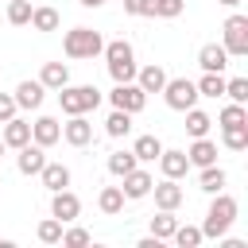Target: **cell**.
I'll return each mask as SVG.
<instances>
[{
	"label": "cell",
	"mask_w": 248,
	"mask_h": 248,
	"mask_svg": "<svg viewBox=\"0 0 248 248\" xmlns=\"http://www.w3.org/2000/svg\"><path fill=\"white\" fill-rule=\"evenodd\" d=\"M105 66H108V74H112V81H136V50H132V43H124V39H116V43H105Z\"/></svg>",
	"instance_id": "1"
},
{
	"label": "cell",
	"mask_w": 248,
	"mask_h": 248,
	"mask_svg": "<svg viewBox=\"0 0 248 248\" xmlns=\"http://www.w3.org/2000/svg\"><path fill=\"white\" fill-rule=\"evenodd\" d=\"M232 221H236V198H229V194L217 190V198H213V205H209V213H205L202 236L217 240V236H225V232L232 229Z\"/></svg>",
	"instance_id": "2"
},
{
	"label": "cell",
	"mask_w": 248,
	"mask_h": 248,
	"mask_svg": "<svg viewBox=\"0 0 248 248\" xmlns=\"http://www.w3.org/2000/svg\"><path fill=\"white\" fill-rule=\"evenodd\" d=\"M62 50H66V58H97L105 50V39L93 27H70L62 39Z\"/></svg>",
	"instance_id": "3"
},
{
	"label": "cell",
	"mask_w": 248,
	"mask_h": 248,
	"mask_svg": "<svg viewBox=\"0 0 248 248\" xmlns=\"http://www.w3.org/2000/svg\"><path fill=\"white\" fill-rule=\"evenodd\" d=\"M58 105H62V112L66 116H78V112H93L97 105H101V89L97 85H62L58 89Z\"/></svg>",
	"instance_id": "4"
},
{
	"label": "cell",
	"mask_w": 248,
	"mask_h": 248,
	"mask_svg": "<svg viewBox=\"0 0 248 248\" xmlns=\"http://www.w3.org/2000/svg\"><path fill=\"white\" fill-rule=\"evenodd\" d=\"M163 97H167V108L186 112V108H194V105H198V85H194L190 78H167Z\"/></svg>",
	"instance_id": "5"
},
{
	"label": "cell",
	"mask_w": 248,
	"mask_h": 248,
	"mask_svg": "<svg viewBox=\"0 0 248 248\" xmlns=\"http://www.w3.org/2000/svg\"><path fill=\"white\" fill-rule=\"evenodd\" d=\"M221 31H225V43H221V46L229 50V58H232V54H236V58H244V54H248V16L232 12V16L225 19V27H221Z\"/></svg>",
	"instance_id": "6"
},
{
	"label": "cell",
	"mask_w": 248,
	"mask_h": 248,
	"mask_svg": "<svg viewBox=\"0 0 248 248\" xmlns=\"http://www.w3.org/2000/svg\"><path fill=\"white\" fill-rule=\"evenodd\" d=\"M108 101H112V108H124V112H143V105H147V93L136 85V81H116V89L108 93Z\"/></svg>",
	"instance_id": "7"
},
{
	"label": "cell",
	"mask_w": 248,
	"mask_h": 248,
	"mask_svg": "<svg viewBox=\"0 0 248 248\" xmlns=\"http://www.w3.org/2000/svg\"><path fill=\"white\" fill-rule=\"evenodd\" d=\"M78 213H81V198L74 190H54L50 194V217H58L62 225H70V221H78Z\"/></svg>",
	"instance_id": "8"
},
{
	"label": "cell",
	"mask_w": 248,
	"mask_h": 248,
	"mask_svg": "<svg viewBox=\"0 0 248 248\" xmlns=\"http://www.w3.org/2000/svg\"><path fill=\"white\" fill-rule=\"evenodd\" d=\"M62 140H66L70 147H85V143L93 140V124L85 120V112H78V116H70V120L62 124Z\"/></svg>",
	"instance_id": "9"
},
{
	"label": "cell",
	"mask_w": 248,
	"mask_h": 248,
	"mask_svg": "<svg viewBox=\"0 0 248 248\" xmlns=\"http://www.w3.org/2000/svg\"><path fill=\"white\" fill-rule=\"evenodd\" d=\"M19 155H16V167H19V174H39L43 170V163H46V147H39L35 140L31 143H23V147H16Z\"/></svg>",
	"instance_id": "10"
},
{
	"label": "cell",
	"mask_w": 248,
	"mask_h": 248,
	"mask_svg": "<svg viewBox=\"0 0 248 248\" xmlns=\"http://www.w3.org/2000/svg\"><path fill=\"white\" fill-rule=\"evenodd\" d=\"M151 194H155V205L159 209H178L182 205V186H178V178H163V182H151Z\"/></svg>",
	"instance_id": "11"
},
{
	"label": "cell",
	"mask_w": 248,
	"mask_h": 248,
	"mask_svg": "<svg viewBox=\"0 0 248 248\" xmlns=\"http://www.w3.org/2000/svg\"><path fill=\"white\" fill-rule=\"evenodd\" d=\"M198 66H202L205 74H225V66H229V50H225L221 43H205V46L198 50Z\"/></svg>",
	"instance_id": "12"
},
{
	"label": "cell",
	"mask_w": 248,
	"mask_h": 248,
	"mask_svg": "<svg viewBox=\"0 0 248 248\" xmlns=\"http://www.w3.org/2000/svg\"><path fill=\"white\" fill-rule=\"evenodd\" d=\"M12 97H16V108H39V105H43V97H46V85L27 78V81H19V85H16V93H12Z\"/></svg>",
	"instance_id": "13"
},
{
	"label": "cell",
	"mask_w": 248,
	"mask_h": 248,
	"mask_svg": "<svg viewBox=\"0 0 248 248\" xmlns=\"http://www.w3.org/2000/svg\"><path fill=\"white\" fill-rule=\"evenodd\" d=\"M31 140H35L39 147H54V143L62 140V124H58L54 116H39V120L31 124Z\"/></svg>",
	"instance_id": "14"
},
{
	"label": "cell",
	"mask_w": 248,
	"mask_h": 248,
	"mask_svg": "<svg viewBox=\"0 0 248 248\" xmlns=\"http://www.w3.org/2000/svg\"><path fill=\"white\" fill-rule=\"evenodd\" d=\"M186 159H190V167H209V163H217V143L209 136H198L186 147Z\"/></svg>",
	"instance_id": "15"
},
{
	"label": "cell",
	"mask_w": 248,
	"mask_h": 248,
	"mask_svg": "<svg viewBox=\"0 0 248 248\" xmlns=\"http://www.w3.org/2000/svg\"><path fill=\"white\" fill-rule=\"evenodd\" d=\"M151 182H155V178H151L147 170L132 167V170L124 174V186H120V190H124V198H132V202H136V198H147V194H151Z\"/></svg>",
	"instance_id": "16"
},
{
	"label": "cell",
	"mask_w": 248,
	"mask_h": 248,
	"mask_svg": "<svg viewBox=\"0 0 248 248\" xmlns=\"http://www.w3.org/2000/svg\"><path fill=\"white\" fill-rule=\"evenodd\" d=\"M159 170H163V178H182L186 170H190V159H186V151H159Z\"/></svg>",
	"instance_id": "17"
},
{
	"label": "cell",
	"mask_w": 248,
	"mask_h": 248,
	"mask_svg": "<svg viewBox=\"0 0 248 248\" xmlns=\"http://www.w3.org/2000/svg\"><path fill=\"white\" fill-rule=\"evenodd\" d=\"M136 85H140L143 93H163V85H167V70L151 62V66L136 70Z\"/></svg>",
	"instance_id": "18"
},
{
	"label": "cell",
	"mask_w": 248,
	"mask_h": 248,
	"mask_svg": "<svg viewBox=\"0 0 248 248\" xmlns=\"http://www.w3.org/2000/svg\"><path fill=\"white\" fill-rule=\"evenodd\" d=\"M0 140H4L8 147H23V143H31V124H27V120H19V116H12V120H4Z\"/></svg>",
	"instance_id": "19"
},
{
	"label": "cell",
	"mask_w": 248,
	"mask_h": 248,
	"mask_svg": "<svg viewBox=\"0 0 248 248\" xmlns=\"http://www.w3.org/2000/svg\"><path fill=\"white\" fill-rule=\"evenodd\" d=\"M39 178H43V186H46L50 194H54V190H66V186H70V167H66V163H43Z\"/></svg>",
	"instance_id": "20"
},
{
	"label": "cell",
	"mask_w": 248,
	"mask_h": 248,
	"mask_svg": "<svg viewBox=\"0 0 248 248\" xmlns=\"http://www.w3.org/2000/svg\"><path fill=\"white\" fill-rule=\"evenodd\" d=\"M39 81H43L46 89H54V93H58V89L70 81V66H66V62H43V74H39Z\"/></svg>",
	"instance_id": "21"
},
{
	"label": "cell",
	"mask_w": 248,
	"mask_h": 248,
	"mask_svg": "<svg viewBox=\"0 0 248 248\" xmlns=\"http://www.w3.org/2000/svg\"><path fill=\"white\" fill-rule=\"evenodd\" d=\"M225 182H229V174L217 167V163H209V167H202V174H198V186L205 190V194H217V190H225Z\"/></svg>",
	"instance_id": "22"
},
{
	"label": "cell",
	"mask_w": 248,
	"mask_h": 248,
	"mask_svg": "<svg viewBox=\"0 0 248 248\" xmlns=\"http://www.w3.org/2000/svg\"><path fill=\"white\" fill-rule=\"evenodd\" d=\"M174 229H178V217H174V209H159V213L151 217V236H159V240H170V236H174Z\"/></svg>",
	"instance_id": "23"
},
{
	"label": "cell",
	"mask_w": 248,
	"mask_h": 248,
	"mask_svg": "<svg viewBox=\"0 0 248 248\" xmlns=\"http://www.w3.org/2000/svg\"><path fill=\"white\" fill-rule=\"evenodd\" d=\"M159 151H163L159 136H140V140L132 143V155H136L140 163H155V159H159Z\"/></svg>",
	"instance_id": "24"
},
{
	"label": "cell",
	"mask_w": 248,
	"mask_h": 248,
	"mask_svg": "<svg viewBox=\"0 0 248 248\" xmlns=\"http://www.w3.org/2000/svg\"><path fill=\"white\" fill-rule=\"evenodd\" d=\"M97 205H101V213L116 217V213L124 209V190H120V186H105V190L97 194Z\"/></svg>",
	"instance_id": "25"
},
{
	"label": "cell",
	"mask_w": 248,
	"mask_h": 248,
	"mask_svg": "<svg viewBox=\"0 0 248 248\" xmlns=\"http://www.w3.org/2000/svg\"><path fill=\"white\" fill-rule=\"evenodd\" d=\"M105 132H108L112 140L128 136V132H132V112H124V108H112V112H108V120H105Z\"/></svg>",
	"instance_id": "26"
},
{
	"label": "cell",
	"mask_w": 248,
	"mask_h": 248,
	"mask_svg": "<svg viewBox=\"0 0 248 248\" xmlns=\"http://www.w3.org/2000/svg\"><path fill=\"white\" fill-rule=\"evenodd\" d=\"M217 124H221V128H236V124H248V105H236V101H229V105L221 108Z\"/></svg>",
	"instance_id": "27"
},
{
	"label": "cell",
	"mask_w": 248,
	"mask_h": 248,
	"mask_svg": "<svg viewBox=\"0 0 248 248\" xmlns=\"http://www.w3.org/2000/svg\"><path fill=\"white\" fill-rule=\"evenodd\" d=\"M209 128H213V120H209V112H202V108H186V132L198 140V136H209Z\"/></svg>",
	"instance_id": "28"
},
{
	"label": "cell",
	"mask_w": 248,
	"mask_h": 248,
	"mask_svg": "<svg viewBox=\"0 0 248 248\" xmlns=\"http://www.w3.org/2000/svg\"><path fill=\"white\" fill-rule=\"evenodd\" d=\"M198 85V97H225V74H202Z\"/></svg>",
	"instance_id": "29"
},
{
	"label": "cell",
	"mask_w": 248,
	"mask_h": 248,
	"mask_svg": "<svg viewBox=\"0 0 248 248\" xmlns=\"http://www.w3.org/2000/svg\"><path fill=\"white\" fill-rule=\"evenodd\" d=\"M31 27L35 31H58V12L54 8H31Z\"/></svg>",
	"instance_id": "30"
},
{
	"label": "cell",
	"mask_w": 248,
	"mask_h": 248,
	"mask_svg": "<svg viewBox=\"0 0 248 248\" xmlns=\"http://www.w3.org/2000/svg\"><path fill=\"white\" fill-rule=\"evenodd\" d=\"M221 140L229 151H244L248 147V124H236V128H221Z\"/></svg>",
	"instance_id": "31"
},
{
	"label": "cell",
	"mask_w": 248,
	"mask_h": 248,
	"mask_svg": "<svg viewBox=\"0 0 248 248\" xmlns=\"http://www.w3.org/2000/svg\"><path fill=\"white\" fill-rule=\"evenodd\" d=\"M132 167H140V159H136L132 151H112V155H108V170H112L116 178H124Z\"/></svg>",
	"instance_id": "32"
},
{
	"label": "cell",
	"mask_w": 248,
	"mask_h": 248,
	"mask_svg": "<svg viewBox=\"0 0 248 248\" xmlns=\"http://www.w3.org/2000/svg\"><path fill=\"white\" fill-rule=\"evenodd\" d=\"M62 229H66V225H62L58 217H46V221H39V229H35V232H39V240H43V244H62Z\"/></svg>",
	"instance_id": "33"
},
{
	"label": "cell",
	"mask_w": 248,
	"mask_h": 248,
	"mask_svg": "<svg viewBox=\"0 0 248 248\" xmlns=\"http://www.w3.org/2000/svg\"><path fill=\"white\" fill-rule=\"evenodd\" d=\"M170 240H174L178 248H198V244H202L205 236H202V229H198V225H178Z\"/></svg>",
	"instance_id": "34"
},
{
	"label": "cell",
	"mask_w": 248,
	"mask_h": 248,
	"mask_svg": "<svg viewBox=\"0 0 248 248\" xmlns=\"http://www.w3.org/2000/svg\"><path fill=\"white\" fill-rule=\"evenodd\" d=\"M8 23H16V27L31 23V0H8Z\"/></svg>",
	"instance_id": "35"
},
{
	"label": "cell",
	"mask_w": 248,
	"mask_h": 248,
	"mask_svg": "<svg viewBox=\"0 0 248 248\" xmlns=\"http://www.w3.org/2000/svg\"><path fill=\"white\" fill-rule=\"evenodd\" d=\"M182 8H186V0H155V4H151V16L174 19V16H182Z\"/></svg>",
	"instance_id": "36"
},
{
	"label": "cell",
	"mask_w": 248,
	"mask_h": 248,
	"mask_svg": "<svg viewBox=\"0 0 248 248\" xmlns=\"http://www.w3.org/2000/svg\"><path fill=\"white\" fill-rule=\"evenodd\" d=\"M225 97L236 101V105H248V78H232V81H225Z\"/></svg>",
	"instance_id": "37"
},
{
	"label": "cell",
	"mask_w": 248,
	"mask_h": 248,
	"mask_svg": "<svg viewBox=\"0 0 248 248\" xmlns=\"http://www.w3.org/2000/svg\"><path fill=\"white\" fill-rule=\"evenodd\" d=\"M93 236H89V229H62V244H70V248H81V244H89Z\"/></svg>",
	"instance_id": "38"
},
{
	"label": "cell",
	"mask_w": 248,
	"mask_h": 248,
	"mask_svg": "<svg viewBox=\"0 0 248 248\" xmlns=\"http://www.w3.org/2000/svg\"><path fill=\"white\" fill-rule=\"evenodd\" d=\"M151 4L155 0H124V12L128 16H151Z\"/></svg>",
	"instance_id": "39"
},
{
	"label": "cell",
	"mask_w": 248,
	"mask_h": 248,
	"mask_svg": "<svg viewBox=\"0 0 248 248\" xmlns=\"http://www.w3.org/2000/svg\"><path fill=\"white\" fill-rule=\"evenodd\" d=\"M12 116H16V97L12 93H0V124L12 120Z\"/></svg>",
	"instance_id": "40"
},
{
	"label": "cell",
	"mask_w": 248,
	"mask_h": 248,
	"mask_svg": "<svg viewBox=\"0 0 248 248\" xmlns=\"http://www.w3.org/2000/svg\"><path fill=\"white\" fill-rule=\"evenodd\" d=\"M78 4H81V8H101L105 0H78Z\"/></svg>",
	"instance_id": "41"
},
{
	"label": "cell",
	"mask_w": 248,
	"mask_h": 248,
	"mask_svg": "<svg viewBox=\"0 0 248 248\" xmlns=\"http://www.w3.org/2000/svg\"><path fill=\"white\" fill-rule=\"evenodd\" d=\"M217 4H225V8H236V4H240V0H217Z\"/></svg>",
	"instance_id": "42"
},
{
	"label": "cell",
	"mask_w": 248,
	"mask_h": 248,
	"mask_svg": "<svg viewBox=\"0 0 248 248\" xmlns=\"http://www.w3.org/2000/svg\"><path fill=\"white\" fill-rule=\"evenodd\" d=\"M4 151H8V143H4V140H0V159H4Z\"/></svg>",
	"instance_id": "43"
},
{
	"label": "cell",
	"mask_w": 248,
	"mask_h": 248,
	"mask_svg": "<svg viewBox=\"0 0 248 248\" xmlns=\"http://www.w3.org/2000/svg\"><path fill=\"white\" fill-rule=\"evenodd\" d=\"M8 244H12V240H4V236H0V248H8Z\"/></svg>",
	"instance_id": "44"
}]
</instances>
